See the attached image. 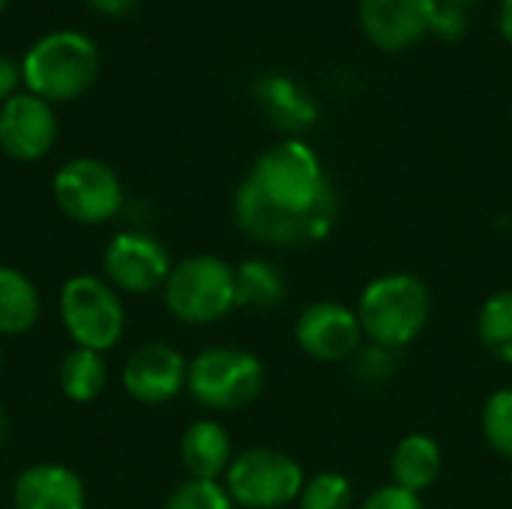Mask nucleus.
Listing matches in <instances>:
<instances>
[{
  "mask_svg": "<svg viewBox=\"0 0 512 509\" xmlns=\"http://www.w3.org/2000/svg\"><path fill=\"white\" fill-rule=\"evenodd\" d=\"M477 339L492 360L512 366V288H501L483 300L477 312Z\"/></svg>",
  "mask_w": 512,
  "mask_h": 509,
  "instance_id": "obj_21",
  "label": "nucleus"
},
{
  "mask_svg": "<svg viewBox=\"0 0 512 509\" xmlns=\"http://www.w3.org/2000/svg\"><path fill=\"white\" fill-rule=\"evenodd\" d=\"M99 75V48L78 30H54L36 39L21 60L27 93L45 102H72L93 87Z\"/></svg>",
  "mask_w": 512,
  "mask_h": 509,
  "instance_id": "obj_3",
  "label": "nucleus"
},
{
  "mask_svg": "<svg viewBox=\"0 0 512 509\" xmlns=\"http://www.w3.org/2000/svg\"><path fill=\"white\" fill-rule=\"evenodd\" d=\"M438 0H360L357 15L363 33L384 51H405L417 45L429 27Z\"/></svg>",
  "mask_w": 512,
  "mask_h": 509,
  "instance_id": "obj_13",
  "label": "nucleus"
},
{
  "mask_svg": "<svg viewBox=\"0 0 512 509\" xmlns=\"http://www.w3.org/2000/svg\"><path fill=\"white\" fill-rule=\"evenodd\" d=\"M87 6H90V9H96L99 15H111V18H117V15L132 12V9L138 6V0H87Z\"/></svg>",
  "mask_w": 512,
  "mask_h": 509,
  "instance_id": "obj_29",
  "label": "nucleus"
},
{
  "mask_svg": "<svg viewBox=\"0 0 512 509\" xmlns=\"http://www.w3.org/2000/svg\"><path fill=\"white\" fill-rule=\"evenodd\" d=\"M360 509H426V504H423L420 495H414V492H408V489H402L396 483H387V486L375 489L360 504Z\"/></svg>",
  "mask_w": 512,
  "mask_h": 509,
  "instance_id": "obj_26",
  "label": "nucleus"
},
{
  "mask_svg": "<svg viewBox=\"0 0 512 509\" xmlns=\"http://www.w3.org/2000/svg\"><path fill=\"white\" fill-rule=\"evenodd\" d=\"M441 471H444V450L426 432L405 435L390 456L393 483L414 495H423L426 489H432L438 483Z\"/></svg>",
  "mask_w": 512,
  "mask_h": 509,
  "instance_id": "obj_16",
  "label": "nucleus"
},
{
  "mask_svg": "<svg viewBox=\"0 0 512 509\" xmlns=\"http://www.w3.org/2000/svg\"><path fill=\"white\" fill-rule=\"evenodd\" d=\"M438 3H444V6H456V9H465V12H468V6H474L477 0H438Z\"/></svg>",
  "mask_w": 512,
  "mask_h": 509,
  "instance_id": "obj_31",
  "label": "nucleus"
},
{
  "mask_svg": "<svg viewBox=\"0 0 512 509\" xmlns=\"http://www.w3.org/2000/svg\"><path fill=\"white\" fill-rule=\"evenodd\" d=\"M18 84H21V66L12 57L0 54V105L18 93Z\"/></svg>",
  "mask_w": 512,
  "mask_h": 509,
  "instance_id": "obj_28",
  "label": "nucleus"
},
{
  "mask_svg": "<svg viewBox=\"0 0 512 509\" xmlns=\"http://www.w3.org/2000/svg\"><path fill=\"white\" fill-rule=\"evenodd\" d=\"M186 378L189 360L165 342L141 345L123 363V390L141 405H165L177 399L186 390Z\"/></svg>",
  "mask_w": 512,
  "mask_h": 509,
  "instance_id": "obj_11",
  "label": "nucleus"
},
{
  "mask_svg": "<svg viewBox=\"0 0 512 509\" xmlns=\"http://www.w3.org/2000/svg\"><path fill=\"white\" fill-rule=\"evenodd\" d=\"M429 33L441 42H459L468 33V12L456 9V6H444L438 3L435 15H432V27Z\"/></svg>",
  "mask_w": 512,
  "mask_h": 509,
  "instance_id": "obj_25",
  "label": "nucleus"
},
{
  "mask_svg": "<svg viewBox=\"0 0 512 509\" xmlns=\"http://www.w3.org/2000/svg\"><path fill=\"white\" fill-rule=\"evenodd\" d=\"M42 297L30 276L0 264V336H21L36 327Z\"/></svg>",
  "mask_w": 512,
  "mask_h": 509,
  "instance_id": "obj_17",
  "label": "nucleus"
},
{
  "mask_svg": "<svg viewBox=\"0 0 512 509\" xmlns=\"http://www.w3.org/2000/svg\"><path fill=\"white\" fill-rule=\"evenodd\" d=\"M297 509H354V486L339 471H321L306 477Z\"/></svg>",
  "mask_w": 512,
  "mask_h": 509,
  "instance_id": "obj_22",
  "label": "nucleus"
},
{
  "mask_svg": "<svg viewBox=\"0 0 512 509\" xmlns=\"http://www.w3.org/2000/svg\"><path fill=\"white\" fill-rule=\"evenodd\" d=\"M162 300L165 309L183 324H216L237 309L234 264L219 255H189L171 267Z\"/></svg>",
  "mask_w": 512,
  "mask_h": 509,
  "instance_id": "obj_4",
  "label": "nucleus"
},
{
  "mask_svg": "<svg viewBox=\"0 0 512 509\" xmlns=\"http://www.w3.org/2000/svg\"><path fill=\"white\" fill-rule=\"evenodd\" d=\"M3 9H6V0H0V15H3Z\"/></svg>",
  "mask_w": 512,
  "mask_h": 509,
  "instance_id": "obj_33",
  "label": "nucleus"
},
{
  "mask_svg": "<svg viewBox=\"0 0 512 509\" xmlns=\"http://www.w3.org/2000/svg\"><path fill=\"white\" fill-rule=\"evenodd\" d=\"M498 21H501L504 39L512 45V0H501V15H498Z\"/></svg>",
  "mask_w": 512,
  "mask_h": 509,
  "instance_id": "obj_30",
  "label": "nucleus"
},
{
  "mask_svg": "<svg viewBox=\"0 0 512 509\" xmlns=\"http://www.w3.org/2000/svg\"><path fill=\"white\" fill-rule=\"evenodd\" d=\"M165 509H234V501L225 489V483L219 480H186L180 483L168 501Z\"/></svg>",
  "mask_w": 512,
  "mask_h": 509,
  "instance_id": "obj_24",
  "label": "nucleus"
},
{
  "mask_svg": "<svg viewBox=\"0 0 512 509\" xmlns=\"http://www.w3.org/2000/svg\"><path fill=\"white\" fill-rule=\"evenodd\" d=\"M267 372L258 354L231 345H213L189 360L186 390L207 411H243L264 390Z\"/></svg>",
  "mask_w": 512,
  "mask_h": 509,
  "instance_id": "obj_5",
  "label": "nucleus"
},
{
  "mask_svg": "<svg viewBox=\"0 0 512 509\" xmlns=\"http://www.w3.org/2000/svg\"><path fill=\"white\" fill-rule=\"evenodd\" d=\"M57 141V117L51 102L33 93H15L0 105V150L18 162H36Z\"/></svg>",
  "mask_w": 512,
  "mask_h": 509,
  "instance_id": "obj_12",
  "label": "nucleus"
},
{
  "mask_svg": "<svg viewBox=\"0 0 512 509\" xmlns=\"http://www.w3.org/2000/svg\"><path fill=\"white\" fill-rule=\"evenodd\" d=\"M237 306L243 309H273L285 300V276L267 258H246L234 267Z\"/></svg>",
  "mask_w": 512,
  "mask_h": 509,
  "instance_id": "obj_20",
  "label": "nucleus"
},
{
  "mask_svg": "<svg viewBox=\"0 0 512 509\" xmlns=\"http://www.w3.org/2000/svg\"><path fill=\"white\" fill-rule=\"evenodd\" d=\"M336 216V189L318 153L300 138L267 147L234 195L240 231L276 249L324 243L336 228Z\"/></svg>",
  "mask_w": 512,
  "mask_h": 509,
  "instance_id": "obj_1",
  "label": "nucleus"
},
{
  "mask_svg": "<svg viewBox=\"0 0 512 509\" xmlns=\"http://www.w3.org/2000/svg\"><path fill=\"white\" fill-rule=\"evenodd\" d=\"M306 474L300 462L273 447H252L234 456L225 489L234 507L243 509H285L297 504Z\"/></svg>",
  "mask_w": 512,
  "mask_h": 509,
  "instance_id": "obj_7",
  "label": "nucleus"
},
{
  "mask_svg": "<svg viewBox=\"0 0 512 509\" xmlns=\"http://www.w3.org/2000/svg\"><path fill=\"white\" fill-rule=\"evenodd\" d=\"M357 318L372 345L387 351L408 348L429 327L432 291L414 273H384L363 288Z\"/></svg>",
  "mask_w": 512,
  "mask_h": 509,
  "instance_id": "obj_2",
  "label": "nucleus"
},
{
  "mask_svg": "<svg viewBox=\"0 0 512 509\" xmlns=\"http://www.w3.org/2000/svg\"><path fill=\"white\" fill-rule=\"evenodd\" d=\"M12 504L15 509H87V489L72 468L42 462L15 477Z\"/></svg>",
  "mask_w": 512,
  "mask_h": 509,
  "instance_id": "obj_14",
  "label": "nucleus"
},
{
  "mask_svg": "<svg viewBox=\"0 0 512 509\" xmlns=\"http://www.w3.org/2000/svg\"><path fill=\"white\" fill-rule=\"evenodd\" d=\"M294 339L300 351L318 363H345L360 351L366 336L357 309L336 300H318L297 315Z\"/></svg>",
  "mask_w": 512,
  "mask_h": 509,
  "instance_id": "obj_10",
  "label": "nucleus"
},
{
  "mask_svg": "<svg viewBox=\"0 0 512 509\" xmlns=\"http://www.w3.org/2000/svg\"><path fill=\"white\" fill-rule=\"evenodd\" d=\"M354 357H357V375L366 384H381L393 372V351H387V348L369 345V351H363V354L357 351Z\"/></svg>",
  "mask_w": 512,
  "mask_h": 509,
  "instance_id": "obj_27",
  "label": "nucleus"
},
{
  "mask_svg": "<svg viewBox=\"0 0 512 509\" xmlns=\"http://www.w3.org/2000/svg\"><path fill=\"white\" fill-rule=\"evenodd\" d=\"M60 390L69 402L87 405L93 399L102 396L105 384H108V363L105 354L90 351V348H72L66 351V357L60 360V372H57Z\"/></svg>",
  "mask_w": 512,
  "mask_h": 509,
  "instance_id": "obj_19",
  "label": "nucleus"
},
{
  "mask_svg": "<svg viewBox=\"0 0 512 509\" xmlns=\"http://www.w3.org/2000/svg\"><path fill=\"white\" fill-rule=\"evenodd\" d=\"M0 366H3V348H0Z\"/></svg>",
  "mask_w": 512,
  "mask_h": 509,
  "instance_id": "obj_34",
  "label": "nucleus"
},
{
  "mask_svg": "<svg viewBox=\"0 0 512 509\" xmlns=\"http://www.w3.org/2000/svg\"><path fill=\"white\" fill-rule=\"evenodd\" d=\"M171 255L165 243H159L147 231H120L102 252L105 282L120 294H156L165 288L171 276Z\"/></svg>",
  "mask_w": 512,
  "mask_h": 509,
  "instance_id": "obj_9",
  "label": "nucleus"
},
{
  "mask_svg": "<svg viewBox=\"0 0 512 509\" xmlns=\"http://www.w3.org/2000/svg\"><path fill=\"white\" fill-rule=\"evenodd\" d=\"M57 312L66 336L75 348L90 351H111L126 330V312L120 291H114L105 279L93 273L69 276L57 297Z\"/></svg>",
  "mask_w": 512,
  "mask_h": 509,
  "instance_id": "obj_6",
  "label": "nucleus"
},
{
  "mask_svg": "<svg viewBox=\"0 0 512 509\" xmlns=\"http://www.w3.org/2000/svg\"><path fill=\"white\" fill-rule=\"evenodd\" d=\"M180 462L192 480H222L234 462L228 429L219 420H195L180 438Z\"/></svg>",
  "mask_w": 512,
  "mask_h": 509,
  "instance_id": "obj_15",
  "label": "nucleus"
},
{
  "mask_svg": "<svg viewBox=\"0 0 512 509\" xmlns=\"http://www.w3.org/2000/svg\"><path fill=\"white\" fill-rule=\"evenodd\" d=\"M60 213L78 225H105L123 210V183L117 171L93 156L60 165L51 183Z\"/></svg>",
  "mask_w": 512,
  "mask_h": 509,
  "instance_id": "obj_8",
  "label": "nucleus"
},
{
  "mask_svg": "<svg viewBox=\"0 0 512 509\" xmlns=\"http://www.w3.org/2000/svg\"><path fill=\"white\" fill-rule=\"evenodd\" d=\"M258 99H261L267 117H270L279 129L300 132V129H306V126H312V123L318 120L315 102H312L291 78H282V75L264 78V81L258 84Z\"/></svg>",
  "mask_w": 512,
  "mask_h": 509,
  "instance_id": "obj_18",
  "label": "nucleus"
},
{
  "mask_svg": "<svg viewBox=\"0 0 512 509\" xmlns=\"http://www.w3.org/2000/svg\"><path fill=\"white\" fill-rule=\"evenodd\" d=\"M480 429L486 444L501 456L512 462V387L495 390L480 414Z\"/></svg>",
  "mask_w": 512,
  "mask_h": 509,
  "instance_id": "obj_23",
  "label": "nucleus"
},
{
  "mask_svg": "<svg viewBox=\"0 0 512 509\" xmlns=\"http://www.w3.org/2000/svg\"><path fill=\"white\" fill-rule=\"evenodd\" d=\"M3 429H6V420H3V408H0V441H3Z\"/></svg>",
  "mask_w": 512,
  "mask_h": 509,
  "instance_id": "obj_32",
  "label": "nucleus"
}]
</instances>
